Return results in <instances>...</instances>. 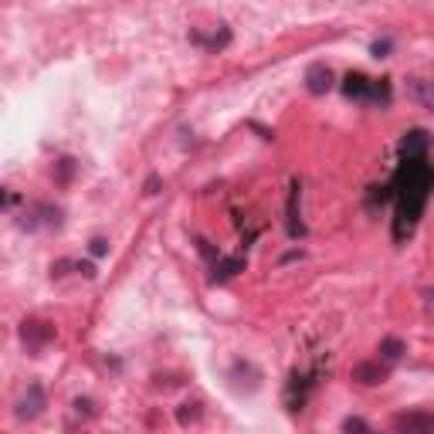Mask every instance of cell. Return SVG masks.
I'll use <instances>...</instances> for the list:
<instances>
[{"label":"cell","instance_id":"obj_1","mask_svg":"<svg viewBox=\"0 0 434 434\" xmlns=\"http://www.w3.org/2000/svg\"><path fill=\"white\" fill-rule=\"evenodd\" d=\"M393 200H397V217H393V241L411 238L417 227V217L428 204V194L434 190V167L424 156H400V167L393 174Z\"/></svg>","mask_w":434,"mask_h":434},{"label":"cell","instance_id":"obj_2","mask_svg":"<svg viewBox=\"0 0 434 434\" xmlns=\"http://www.w3.org/2000/svg\"><path fill=\"white\" fill-rule=\"evenodd\" d=\"M393 431L404 434H428L434 431V411H404L393 417Z\"/></svg>","mask_w":434,"mask_h":434},{"label":"cell","instance_id":"obj_3","mask_svg":"<svg viewBox=\"0 0 434 434\" xmlns=\"http://www.w3.org/2000/svg\"><path fill=\"white\" fill-rule=\"evenodd\" d=\"M21 340L27 343V349H41L44 343H51V340H55V326L44 323V319H24Z\"/></svg>","mask_w":434,"mask_h":434},{"label":"cell","instance_id":"obj_4","mask_svg":"<svg viewBox=\"0 0 434 434\" xmlns=\"http://www.w3.org/2000/svg\"><path fill=\"white\" fill-rule=\"evenodd\" d=\"M41 411H44V391H41V384H31L27 393L18 400V417L21 421H34Z\"/></svg>","mask_w":434,"mask_h":434},{"label":"cell","instance_id":"obj_5","mask_svg":"<svg viewBox=\"0 0 434 434\" xmlns=\"http://www.w3.org/2000/svg\"><path fill=\"white\" fill-rule=\"evenodd\" d=\"M305 88H309L312 95H326V92L332 88V71H329V65L316 62V65L305 68Z\"/></svg>","mask_w":434,"mask_h":434},{"label":"cell","instance_id":"obj_6","mask_svg":"<svg viewBox=\"0 0 434 434\" xmlns=\"http://www.w3.org/2000/svg\"><path fill=\"white\" fill-rule=\"evenodd\" d=\"M370 85H373V78H367L363 71H349L343 78V95L353 102H370Z\"/></svg>","mask_w":434,"mask_h":434},{"label":"cell","instance_id":"obj_7","mask_svg":"<svg viewBox=\"0 0 434 434\" xmlns=\"http://www.w3.org/2000/svg\"><path fill=\"white\" fill-rule=\"evenodd\" d=\"M353 380H356V384H367V387L384 384V380H387V367H384L380 360H363V363L353 367Z\"/></svg>","mask_w":434,"mask_h":434},{"label":"cell","instance_id":"obj_8","mask_svg":"<svg viewBox=\"0 0 434 434\" xmlns=\"http://www.w3.org/2000/svg\"><path fill=\"white\" fill-rule=\"evenodd\" d=\"M428 150H431V136L424 130L404 132V139H400V156H424Z\"/></svg>","mask_w":434,"mask_h":434},{"label":"cell","instance_id":"obj_9","mask_svg":"<svg viewBox=\"0 0 434 434\" xmlns=\"http://www.w3.org/2000/svg\"><path fill=\"white\" fill-rule=\"evenodd\" d=\"M305 397H309V380L299 377V373H292V380H288V397H285L288 411H302Z\"/></svg>","mask_w":434,"mask_h":434},{"label":"cell","instance_id":"obj_10","mask_svg":"<svg viewBox=\"0 0 434 434\" xmlns=\"http://www.w3.org/2000/svg\"><path fill=\"white\" fill-rule=\"evenodd\" d=\"M190 41L200 44V48H207V51H220V48H227V44H231V31H227V27H220V31L211 34V38H204V34L190 31Z\"/></svg>","mask_w":434,"mask_h":434},{"label":"cell","instance_id":"obj_11","mask_svg":"<svg viewBox=\"0 0 434 434\" xmlns=\"http://www.w3.org/2000/svg\"><path fill=\"white\" fill-rule=\"evenodd\" d=\"M407 92H411L414 99L421 102L424 108H431L434 112V82H424V78H414V82H407Z\"/></svg>","mask_w":434,"mask_h":434},{"label":"cell","instance_id":"obj_12","mask_svg":"<svg viewBox=\"0 0 434 434\" xmlns=\"http://www.w3.org/2000/svg\"><path fill=\"white\" fill-rule=\"evenodd\" d=\"M241 268H244V258H220V261H214V282H224V279L238 275Z\"/></svg>","mask_w":434,"mask_h":434},{"label":"cell","instance_id":"obj_13","mask_svg":"<svg viewBox=\"0 0 434 434\" xmlns=\"http://www.w3.org/2000/svg\"><path fill=\"white\" fill-rule=\"evenodd\" d=\"M370 102H373V106H391V78H373V85H370Z\"/></svg>","mask_w":434,"mask_h":434},{"label":"cell","instance_id":"obj_14","mask_svg":"<svg viewBox=\"0 0 434 434\" xmlns=\"http://www.w3.org/2000/svg\"><path fill=\"white\" fill-rule=\"evenodd\" d=\"M380 356H384V360H400V356H404V343H400V340H397V336H384V340H380Z\"/></svg>","mask_w":434,"mask_h":434},{"label":"cell","instance_id":"obj_15","mask_svg":"<svg viewBox=\"0 0 434 434\" xmlns=\"http://www.w3.org/2000/svg\"><path fill=\"white\" fill-rule=\"evenodd\" d=\"M71 174H75V160H71V156H62V160L55 163V180H58L62 187H68V183H71Z\"/></svg>","mask_w":434,"mask_h":434},{"label":"cell","instance_id":"obj_16","mask_svg":"<svg viewBox=\"0 0 434 434\" xmlns=\"http://www.w3.org/2000/svg\"><path fill=\"white\" fill-rule=\"evenodd\" d=\"M176 417H180V424H190V421H197V417H200V404H183V407L176 411Z\"/></svg>","mask_w":434,"mask_h":434},{"label":"cell","instance_id":"obj_17","mask_svg":"<svg viewBox=\"0 0 434 434\" xmlns=\"http://www.w3.org/2000/svg\"><path fill=\"white\" fill-rule=\"evenodd\" d=\"M391 48H393L391 38H380V41H373L370 51H373V58H387V55H391Z\"/></svg>","mask_w":434,"mask_h":434},{"label":"cell","instance_id":"obj_18","mask_svg":"<svg viewBox=\"0 0 434 434\" xmlns=\"http://www.w3.org/2000/svg\"><path fill=\"white\" fill-rule=\"evenodd\" d=\"M343 431H370V424L360 421V417H346V421H343Z\"/></svg>","mask_w":434,"mask_h":434},{"label":"cell","instance_id":"obj_19","mask_svg":"<svg viewBox=\"0 0 434 434\" xmlns=\"http://www.w3.org/2000/svg\"><path fill=\"white\" fill-rule=\"evenodd\" d=\"M108 251V241L106 238H95L92 241V255H95V258H99V255H106Z\"/></svg>","mask_w":434,"mask_h":434},{"label":"cell","instance_id":"obj_20","mask_svg":"<svg viewBox=\"0 0 434 434\" xmlns=\"http://www.w3.org/2000/svg\"><path fill=\"white\" fill-rule=\"evenodd\" d=\"M146 194H160V176H150V180H146Z\"/></svg>","mask_w":434,"mask_h":434},{"label":"cell","instance_id":"obj_21","mask_svg":"<svg viewBox=\"0 0 434 434\" xmlns=\"http://www.w3.org/2000/svg\"><path fill=\"white\" fill-rule=\"evenodd\" d=\"M75 411H78V414H82V411L92 414V400H82V397H78V400H75Z\"/></svg>","mask_w":434,"mask_h":434}]
</instances>
